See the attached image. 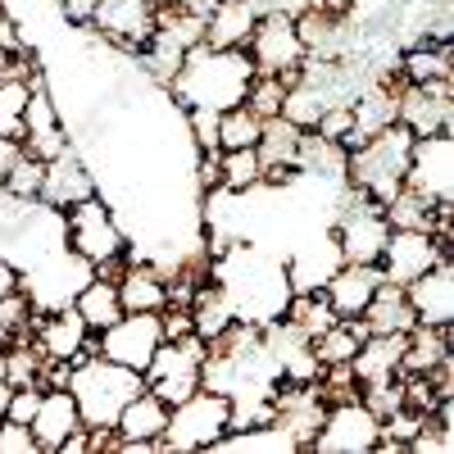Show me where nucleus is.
Instances as JSON below:
<instances>
[{"mask_svg":"<svg viewBox=\"0 0 454 454\" xmlns=\"http://www.w3.org/2000/svg\"><path fill=\"white\" fill-rule=\"evenodd\" d=\"M209 282L227 295L232 318L241 323H273L282 318L286 300H291V282H286V263L273 259L254 241H232L227 250L209 254Z\"/></svg>","mask_w":454,"mask_h":454,"instance_id":"obj_1","label":"nucleus"},{"mask_svg":"<svg viewBox=\"0 0 454 454\" xmlns=\"http://www.w3.org/2000/svg\"><path fill=\"white\" fill-rule=\"evenodd\" d=\"M254 82V64L241 46H192L182 55V68L168 78V91L182 109H237Z\"/></svg>","mask_w":454,"mask_h":454,"instance_id":"obj_2","label":"nucleus"},{"mask_svg":"<svg viewBox=\"0 0 454 454\" xmlns=\"http://www.w3.org/2000/svg\"><path fill=\"white\" fill-rule=\"evenodd\" d=\"M141 391H145V377L137 368L105 359L100 350H87L68 368V395L78 400L82 427H91V432H109L119 423V413L128 409V400H137Z\"/></svg>","mask_w":454,"mask_h":454,"instance_id":"obj_3","label":"nucleus"},{"mask_svg":"<svg viewBox=\"0 0 454 454\" xmlns=\"http://www.w3.org/2000/svg\"><path fill=\"white\" fill-rule=\"evenodd\" d=\"M409 150H413V132L400 128V123L372 132L368 141L346 150V186H355V192H364L377 205H387L404 186Z\"/></svg>","mask_w":454,"mask_h":454,"instance_id":"obj_4","label":"nucleus"},{"mask_svg":"<svg viewBox=\"0 0 454 454\" xmlns=\"http://www.w3.org/2000/svg\"><path fill=\"white\" fill-rule=\"evenodd\" d=\"M227 432H232V400L223 391H192L186 400L168 404V427L160 436L164 450H177V454H192V450H214Z\"/></svg>","mask_w":454,"mask_h":454,"instance_id":"obj_5","label":"nucleus"},{"mask_svg":"<svg viewBox=\"0 0 454 454\" xmlns=\"http://www.w3.org/2000/svg\"><path fill=\"white\" fill-rule=\"evenodd\" d=\"M387 237H391V223H387V209L368 200L355 186H340L336 196V218H332V241L340 250L346 263H377L387 250Z\"/></svg>","mask_w":454,"mask_h":454,"instance_id":"obj_6","label":"nucleus"},{"mask_svg":"<svg viewBox=\"0 0 454 454\" xmlns=\"http://www.w3.org/2000/svg\"><path fill=\"white\" fill-rule=\"evenodd\" d=\"M64 227H68V250H78L87 263H96V273L109 278L128 259V237H123L119 218H114V209L100 200V192L78 200V205H68Z\"/></svg>","mask_w":454,"mask_h":454,"instance_id":"obj_7","label":"nucleus"},{"mask_svg":"<svg viewBox=\"0 0 454 454\" xmlns=\"http://www.w3.org/2000/svg\"><path fill=\"white\" fill-rule=\"evenodd\" d=\"M91 278H96V263H87L78 250L59 246L19 273V291L27 295L32 314H55V309H68Z\"/></svg>","mask_w":454,"mask_h":454,"instance_id":"obj_8","label":"nucleus"},{"mask_svg":"<svg viewBox=\"0 0 454 454\" xmlns=\"http://www.w3.org/2000/svg\"><path fill=\"white\" fill-rule=\"evenodd\" d=\"M205 355H209V340H200L196 332L164 340V346H160L155 355H150V364L141 368L145 391H155L164 404L186 400L192 391H200V368H205Z\"/></svg>","mask_w":454,"mask_h":454,"instance_id":"obj_9","label":"nucleus"},{"mask_svg":"<svg viewBox=\"0 0 454 454\" xmlns=\"http://www.w3.org/2000/svg\"><path fill=\"white\" fill-rule=\"evenodd\" d=\"M246 55L254 64V73H273V78H295L300 64H305V42L295 32V14H282V10H263L250 42H246Z\"/></svg>","mask_w":454,"mask_h":454,"instance_id":"obj_10","label":"nucleus"},{"mask_svg":"<svg viewBox=\"0 0 454 454\" xmlns=\"http://www.w3.org/2000/svg\"><path fill=\"white\" fill-rule=\"evenodd\" d=\"M377 436H382V419H377L364 400H340V404H327L309 450H323V454H368L377 445Z\"/></svg>","mask_w":454,"mask_h":454,"instance_id":"obj_11","label":"nucleus"},{"mask_svg":"<svg viewBox=\"0 0 454 454\" xmlns=\"http://www.w3.org/2000/svg\"><path fill=\"white\" fill-rule=\"evenodd\" d=\"M160 346H164V323L150 309H132V314L114 318L109 327L96 332V350L114 364H123V368H137V372L150 364V355Z\"/></svg>","mask_w":454,"mask_h":454,"instance_id":"obj_12","label":"nucleus"},{"mask_svg":"<svg viewBox=\"0 0 454 454\" xmlns=\"http://www.w3.org/2000/svg\"><path fill=\"white\" fill-rule=\"evenodd\" d=\"M404 186H413L432 205H454V132L413 137Z\"/></svg>","mask_w":454,"mask_h":454,"instance_id":"obj_13","label":"nucleus"},{"mask_svg":"<svg viewBox=\"0 0 454 454\" xmlns=\"http://www.w3.org/2000/svg\"><path fill=\"white\" fill-rule=\"evenodd\" d=\"M395 123L413 137H432L454 128V87L450 82H400L395 87Z\"/></svg>","mask_w":454,"mask_h":454,"instance_id":"obj_14","label":"nucleus"},{"mask_svg":"<svg viewBox=\"0 0 454 454\" xmlns=\"http://www.w3.org/2000/svg\"><path fill=\"white\" fill-rule=\"evenodd\" d=\"M436 259H454V250H445L432 232H413V227H391L387 250L377 259V269L391 286H409L413 278H423Z\"/></svg>","mask_w":454,"mask_h":454,"instance_id":"obj_15","label":"nucleus"},{"mask_svg":"<svg viewBox=\"0 0 454 454\" xmlns=\"http://www.w3.org/2000/svg\"><path fill=\"white\" fill-rule=\"evenodd\" d=\"M32 346L42 350L46 359H59V364H73L82 359L87 350H96V332L82 323L78 309H55V314H36L32 323Z\"/></svg>","mask_w":454,"mask_h":454,"instance_id":"obj_16","label":"nucleus"},{"mask_svg":"<svg viewBox=\"0 0 454 454\" xmlns=\"http://www.w3.org/2000/svg\"><path fill=\"white\" fill-rule=\"evenodd\" d=\"M404 295L423 327H454V259H436L423 278L404 286Z\"/></svg>","mask_w":454,"mask_h":454,"instance_id":"obj_17","label":"nucleus"},{"mask_svg":"<svg viewBox=\"0 0 454 454\" xmlns=\"http://www.w3.org/2000/svg\"><path fill=\"white\" fill-rule=\"evenodd\" d=\"M91 23L100 27V36H109V42L141 51L150 42V32H155V0H96Z\"/></svg>","mask_w":454,"mask_h":454,"instance_id":"obj_18","label":"nucleus"},{"mask_svg":"<svg viewBox=\"0 0 454 454\" xmlns=\"http://www.w3.org/2000/svg\"><path fill=\"white\" fill-rule=\"evenodd\" d=\"M404 346H409V332H368L359 340L355 359H350V372H355L359 391L377 387V382H395L400 364H404Z\"/></svg>","mask_w":454,"mask_h":454,"instance_id":"obj_19","label":"nucleus"},{"mask_svg":"<svg viewBox=\"0 0 454 454\" xmlns=\"http://www.w3.org/2000/svg\"><path fill=\"white\" fill-rule=\"evenodd\" d=\"M168 427V404L155 395V391H141L137 400H128V409L119 413L114 432L123 436V450L128 454H150V450H164L160 436Z\"/></svg>","mask_w":454,"mask_h":454,"instance_id":"obj_20","label":"nucleus"},{"mask_svg":"<svg viewBox=\"0 0 454 454\" xmlns=\"http://www.w3.org/2000/svg\"><path fill=\"white\" fill-rule=\"evenodd\" d=\"M96 196V173L78 160V150L64 145L55 160H46V173H42V196L36 200H46L55 209H68V205H78Z\"/></svg>","mask_w":454,"mask_h":454,"instance_id":"obj_21","label":"nucleus"},{"mask_svg":"<svg viewBox=\"0 0 454 454\" xmlns=\"http://www.w3.org/2000/svg\"><path fill=\"white\" fill-rule=\"evenodd\" d=\"M32 436H36V450L42 454H59L64 436H73L82 427V413H78V400L68 395V387H46L42 391V404L32 413Z\"/></svg>","mask_w":454,"mask_h":454,"instance_id":"obj_22","label":"nucleus"},{"mask_svg":"<svg viewBox=\"0 0 454 454\" xmlns=\"http://www.w3.org/2000/svg\"><path fill=\"white\" fill-rule=\"evenodd\" d=\"M387 278H382V269L377 263H340V269L327 278V300H332V309H336V318H359L364 309H368V300H372V291L382 286Z\"/></svg>","mask_w":454,"mask_h":454,"instance_id":"obj_23","label":"nucleus"},{"mask_svg":"<svg viewBox=\"0 0 454 454\" xmlns=\"http://www.w3.org/2000/svg\"><path fill=\"white\" fill-rule=\"evenodd\" d=\"M259 23V5L254 0H214L205 14V42L209 46H241L250 42V32Z\"/></svg>","mask_w":454,"mask_h":454,"instance_id":"obj_24","label":"nucleus"},{"mask_svg":"<svg viewBox=\"0 0 454 454\" xmlns=\"http://www.w3.org/2000/svg\"><path fill=\"white\" fill-rule=\"evenodd\" d=\"M128 269L114 278L119 282V300H123V314L132 309H150V314H160L168 305V282L160 269H150V263H137V259H123Z\"/></svg>","mask_w":454,"mask_h":454,"instance_id":"obj_25","label":"nucleus"},{"mask_svg":"<svg viewBox=\"0 0 454 454\" xmlns=\"http://www.w3.org/2000/svg\"><path fill=\"white\" fill-rule=\"evenodd\" d=\"M359 318H364L368 332H413V327H419V318H413V309H409L404 286H391V282H382L372 291L368 309Z\"/></svg>","mask_w":454,"mask_h":454,"instance_id":"obj_26","label":"nucleus"},{"mask_svg":"<svg viewBox=\"0 0 454 454\" xmlns=\"http://www.w3.org/2000/svg\"><path fill=\"white\" fill-rule=\"evenodd\" d=\"M73 309L82 314V323L91 327V332H100V327H109L114 318H123V300H119V282L114 278H105V273H96L82 291H78V300H73Z\"/></svg>","mask_w":454,"mask_h":454,"instance_id":"obj_27","label":"nucleus"},{"mask_svg":"<svg viewBox=\"0 0 454 454\" xmlns=\"http://www.w3.org/2000/svg\"><path fill=\"white\" fill-rule=\"evenodd\" d=\"M282 318H286L291 327H300V332H305V336L314 340L318 332H327V327L336 323V309H332V300H327V291H323V286H318V291H291Z\"/></svg>","mask_w":454,"mask_h":454,"instance_id":"obj_28","label":"nucleus"},{"mask_svg":"<svg viewBox=\"0 0 454 454\" xmlns=\"http://www.w3.org/2000/svg\"><path fill=\"white\" fill-rule=\"evenodd\" d=\"M364 336H368L364 318H336L327 332L314 336V355H318V364H350Z\"/></svg>","mask_w":454,"mask_h":454,"instance_id":"obj_29","label":"nucleus"},{"mask_svg":"<svg viewBox=\"0 0 454 454\" xmlns=\"http://www.w3.org/2000/svg\"><path fill=\"white\" fill-rule=\"evenodd\" d=\"M263 182V164H259V150H218V186L227 192H250V186Z\"/></svg>","mask_w":454,"mask_h":454,"instance_id":"obj_30","label":"nucleus"},{"mask_svg":"<svg viewBox=\"0 0 454 454\" xmlns=\"http://www.w3.org/2000/svg\"><path fill=\"white\" fill-rule=\"evenodd\" d=\"M259 132H263V119H259L250 105H237V109H223L218 114V150L259 145Z\"/></svg>","mask_w":454,"mask_h":454,"instance_id":"obj_31","label":"nucleus"},{"mask_svg":"<svg viewBox=\"0 0 454 454\" xmlns=\"http://www.w3.org/2000/svg\"><path fill=\"white\" fill-rule=\"evenodd\" d=\"M282 96H286V78L254 73V82H250V91H246V105L259 114V119H273V114H282Z\"/></svg>","mask_w":454,"mask_h":454,"instance_id":"obj_32","label":"nucleus"},{"mask_svg":"<svg viewBox=\"0 0 454 454\" xmlns=\"http://www.w3.org/2000/svg\"><path fill=\"white\" fill-rule=\"evenodd\" d=\"M0 454H42V450H36V436L27 423L0 419Z\"/></svg>","mask_w":454,"mask_h":454,"instance_id":"obj_33","label":"nucleus"},{"mask_svg":"<svg viewBox=\"0 0 454 454\" xmlns=\"http://www.w3.org/2000/svg\"><path fill=\"white\" fill-rule=\"evenodd\" d=\"M186 123L200 150H218V114L214 109H186Z\"/></svg>","mask_w":454,"mask_h":454,"instance_id":"obj_34","label":"nucleus"},{"mask_svg":"<svg viewBox=\"0 0 454 454\" xmlns=\"http://www.w3.org/2000/svg\"><path fill=\"white\" fill-rule=\"evenodd\" d=\"M14 291H19V269H14V263H10L5 254H0V300L14 295Z\"/></svg>","mask_w":454,"mask_h":454,"instance_id":"obj_35","label":"nucleus"},{"mask_svg":"<svg viewBox=\"0 0 454 454\" xmlns=\"http://www.w3.org/2000/svg\"><path fill=\"white\" fill-rule=\"evenodd\" d=\"M10 395H14V387H10V382H0V419L10 413Z\"/></svg>","mask_w":454,"mask_h":454,"instance_id":"obj_36","label":"nucleus"}]
</instances>
